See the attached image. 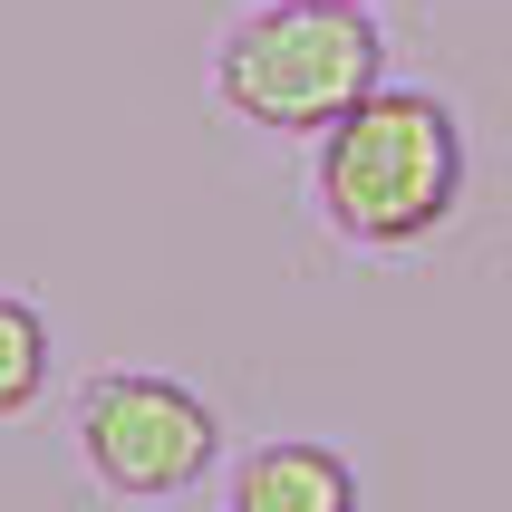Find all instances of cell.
I'll list each match as a JSON object with an SVG mask.
<instances>
[{"label": "cell", "mask_w": 512, "mask_h": 512, "mask_svg": "<svg viewBox=\"0 0 512 512\" xmlns=\"http://www.w3.org/2000/svg\"><path fill=\"white\" fill-rule=\"evenodd\" d=\"M310 203L348 252H416L464 203V126L435 87H368L310 136Z\"/></svg>", "instance_id": "6da1fadb"}, {"label": "cell", "mask_w": 512, "mask_h": 512, "mask_svg": "<svg viewBox=\"0 0 512 512\" xmlns=\"http://www.w3.org/2000/svg\"><path fill=\"white\" fill-rule=\"evenodd\" d=\"M387 68L368 10H319V0H261L213 49V97L261 136H329Z\"/></svg>", "instance_id": "7a4b0ae2"}, {"label": "cell", "mask_w": 512, "mask_h": 512, "mask_svg": "<svg viewBox=\"0 0 512 512\" xmlns=\"http://www.w3.org/2000/svg\"><path fill=\"white\" fill-rule=\"evenodd\" d=\"M68 455L107 503H174L223 464V406L165 368H97L68 397Z\"/></svg>", "instance_id": "3957f363"}, {"label": "cell", "mask_w": 512, "mask_h": 512, "mask_svg": "<svg viewBox=\"0 0 512 512\" xmlns=\"http://www.w3.org/2000/svg\"><path fill=\"white\" fill-rule=\"evenodd\" d=\"M213 512H358V464L329 435H261L223 464Z\"/></svg>", "instance_id": "277c9868"}, {"label": "cell", "mask_w": 512, "mask_h": 512, "mask_svg": "<svg viewBox=\"0 0 512 512\" xmlns=\"http://www.w3.org/2000/svg\"><path fill=\"white\" fill-rule=\"evenodd\" d=\"M49 358H58V348H49V319L29 310L20 290H0V426L49 397Z\"/></svg>", "instance_id": "5b68a950"}, {"label": "cell", "mask_w": 512, "mask_h": 512, "mask_svg": "<svg viewBox=\"0 0 512 512\" xmlns=\"http://www.w3.org/2000/svg\"><path fill=\"white\" fill-rule=\"evenodd\" d=\"M319 10H368V0H319Z\"/></svg>", "instance_id": "8992f818"}]
</instances>
